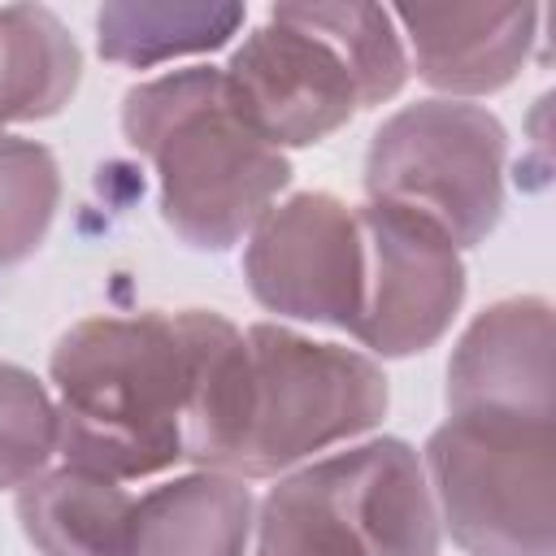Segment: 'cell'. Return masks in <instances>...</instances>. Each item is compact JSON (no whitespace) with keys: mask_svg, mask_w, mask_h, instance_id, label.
Listing matches in <instances>:
<instances>
[{"mask_svg":"<svg viewBox=\"0 0 556 556\" xmlns=\"http://www.w3.org/2000/svg\"><path fill=\"white\" fill-rule=\"evenodd\" d=\"M17 517L39 556H135V495L113 478L39 473L17 491Z\"/></svg>","mask_w":556,"mask_h":556,"instance_id":"7c38bea8","label":"cell"},{"mask_svg":"<svg viewBox=\"0 0 556 556\" xmlns=\"http://www.w3.org/2000/svg\"><path fill=\"white\" fill-rule=\"evenodd\" d=\"M304 13L313 17V26L326 30V39L352 65L365 109L391 100L404 87L408 61H404V48L395 35V17L387 9H378V4H304Z\"/></svg>","mask_w":556,"mask_h":556,"instance_id":"e0dca14e","label":"cell"},{"mask_svg":"<svg viewBox=\"0 0 556 556\" xmlns=\"http://www.w3.org/2000/svg\"><path fill=\"white\" fill-rule=\"evenodd\" d=\"M447 417L552 426V313L543 300L478 313L447 365Z\"/></svg>","mask_w":556,"mask_h":556,"instance_id":"30bf717a","label":"cell"},{"mask_svg":"<svg viewBox=\"0 0 556 556\" xmlns=\"http://www.w3.org/2000/svg\"><path fill=\"white\" fill-rule=\"evenodd\" d=\"M243 22L239 4H104L96 13L100 56L117 65H161L222 48Z\"/></svg>","mask_w":556,"mask_h":556,"instance_id":"9a60e30c","label":"cell"},{"mask_svg":"<svg viewBox=\"0 0 556 556\" xmlns=\"http://www.w3.org/2000/svg\"><path fill=\"white\" fill-rule=\"evenodd\" d=\"M83 56L56 13L39 4L0 9V126L52 117L78 87Z\"/></svg>","mask_w":556,"mask_h":556,"instance_id":"5bb4252c","label":"cell"},{"mask_svg":"<svg viewBox=\"0 0 556 556\" xmlns=\"http://www.w3.org/2000/svg\"><path fill=\"white\" fill-rule=\"evenodd\" d=\"M56 452V404L17 365L0 361V486H26Z\"/></svg>","mask_w":556,"mask_h":556,"instance_id":"ac0fdd59","label":"cell"},{"mask_svg":"<svg viewBox=\"0 0 556 556\" xmlns=\"http://www.w3.org/2000/svg\"><path fill=\"white\" fill-rule=\"evenodd\" d=\"M252 491L230 473H187L135 500V556H243Z\"/></svg>","mask_w":556,"mask_h":556,"instance_id":"4fadbf2b","label":"cell"},{"mask_svg":"<svg viewBox=\"0 0 556 556\" xmlns=\"http://www.w3.org/2000/svg\"><path fill=\"white\" fill-rule=\"evenodd\" d=\"M382 413L387 378L369 356L339 343H313L287 326H248L226 473H282L343 439H356Z\"/></svg>","mask_w":556,"mask_h":556,"instance_id":"277c9868","label":"cell"},{"mask_svg":"<svg viewBox=\"0 0 556 556\" xmlns=\"http://www.w3.org/2000/svg\"><path fill=\"white\" fill-rule=\"evenodd\" d=\"M61 178L43 143L0 130V269L26 261L56 213Z\"/></svg>","mask_w":556,"mask_h":556,"instance_id":"2e32d148","label":"cell"},{"mask_svg":"<svg viewBox=\"0 0 556 556\" xmlns=\"http://www.w3.org/2000/svg\"><path fill=\"white\" fill-rule=\"evenodd\" d=\"M439 508L417 452L374 439L287 473L261 504L256 556H434Z\"/></svg>","mask_w":556,"mask_h":556,"instance_id":"3957f363","label":"cell"},{"mask_svg":"<svg viewBox=\"0 0 556 556\" xmlns=\"http://www.w3.org/2000/svg\"><path fill=\"white\" fill-rule=\"evenodd\" d=\"M195 313L87 317L52 352L56 452L113 482L187 460Z\"/></svg>","mask_w":556,"mask_h":556,"instance_id":"6da1fadb","label":"cell"},{"mask_svg":"<svg viewBox=\"0 0 556 556\" xmlns=\"http://www.w3.org/2000/svg\"><path fill=\"white\" fill-rule=\"evenodd\" d=\"M235 113L269 148H304L352 122L361 83L304 4H278L222 70Z\"/></svg>","mask_w":556,"mask_h":556,"instance_id":"52a82bcc","label":"cell"},{"mask_svg":"<svg viewBox=\"0 0 556 556\" xmlns=\"http://www.w3.org/2000/svg\"><path fill=\"white\" fill-rule=\"evenodd\" d=\"M504 126L478 104H404L369 143L365 191L426 213L456 248H473L504 208Z\"/></svg>","mask_w":556,"mask_h":556,"instance_id":"8992f818","label":"cell"},{"mask_svg":"<svg viewBox=\"0 0 556 556\" xmlns=\"http://www.w3.org/2000/svg\"><path fill=\"white\" fill-rule=\"evenodd\" d=\"M408 43L417 78L452 96H482L521 70L539 9L534 4H400L391 13Z\"/></svg>","mask_w":556,"mask_h":556,"instance_id":"8fae6325","label":"cell"},{"mask_svg":"<svg viewBox=\"0 0 556 556\" xmlns=\"http://www.w3.org/2000/svg\"><path fill=\"white\" fill-rule=\"evenodd\" d=\"M365 282L352 334L378 356L426 352L465 295L460 248L417 208L369 200L356 208Z\"/></svg>","mask_w":556,"mask_h":556,"instance_id":"ba28073f","label":"cell"},{"mask_svg":"<svg viewBox=\"0 0 556 556\" xmlns=\"http://www.w3.org/2000/svg\"><path fill=\"white\" fill-rule=\"evenodd\" d=\"M243 274L269 313L352 334L365 282L356 208L326 191H304L274 204L252 226Z\"/></svg>","mask_w":556,"mask_h":556,"instance_id":"9c48e42d","label":"cell"},{"mask_svg":"<svg viewBox=\"0 0 556 556\" xmlns=\"http://www.w3.org/2000/svg\"><path fill=\"white\" fill-rule=\"evenodd\" d=\"M122 130L156 165L161 217L204 252L252 235L291 178V165L230 104L222 70H169L126 91Z\"/></svg>","mask_w":556,"mask_h":556,"instance_id":"7a4b0ae2","label":"cell"},{"mask_svg":"<svg viewBox=\"0 0 556 556\" xmlns=\"http://www.w3.org/2000/svg\"><path fill=\"white\" fill-rule=\"evenodd\" d=\"M426 482L469 556H552V426L447 417L426 443Z\"/></svg>","mask_w":556,"mask_h":556,"instance_id":"5b68a950","label":"cell"}]
</instances>
